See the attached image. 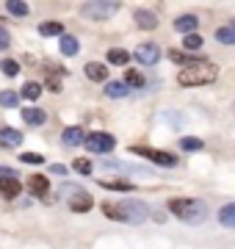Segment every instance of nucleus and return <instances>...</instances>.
<instances>
[{
  "label": "nucleus",
  "instance_id": "nucleus-24",
  "mask_svg": "<svg viewBox=\"0 0 235 249\" xmlns=\"http://www.w3.org/2000/svg\"><path fill=\"white\" fill-rule=\"evenodd\" d=\"M39 34L42 36H64V25L61 22H42L39 25Z\"/></svg>",
  "mask_w": 235,
  "mask_h": 249
},
{
  "label": "nucleus",
  "instance_id": "nucleus-14",
  "mask_svg": "<svg viewBox=\"0 0 235 249\" xmlns=\"http://www.w3.org/2000/svg\"><path fill=\"white\" fill-rule=\"evenodd\" d=\"M22 119H25V124H45L47 114L42 111V108L31 106V108H22Z\"/></svg>",
  "mask_w": 235,
  "mask_h": 249
},
{
  "label": "nucleus",
  "instance_id": "nucleus-5",
  "mask_svg": "<svg viewBox=\"0 0 235 249\" xmlns=\"http://www.w3.org/2000/svg\"><path fill=\"white\" fill-rule=\"evenodd\" d=\"M86 150L89 152H97V155H102V152H111L114 147H117V139L111 133H89L86 139Z\"/></svg>",
  "mask_w": 235,
  "mask_h": 249
},
{
  "label": "nucleus",
  "instance_id": "nucleus-11",
  "mask_svg": "<svg viewBox=\"0 0 235 249\" xmlns=\"http://www.w3.org/2000/svg\"><path fill=\"white\" fill-rule=\"evenodd\" d=\"M47 188H50V183H47L45 175H31V178H28V191L34 196H45Z\"/></svg>",
  "mask_w": 235,
  "mask_h": 249
},
{
  "label": "nucleus",
  "instance_id": "nucleus-19",
  "mask_svg": "<svg viewBox=\"0 0 235 249\" xmlns=\"http://www.w3.org/2000/svg\"><path fill=\"white\" fill-rule=\"evenodd\" d=\"M61 142L67 144V147H75V144H81L83 142V130L81 127H67L61 136Z\"/></svg>",
  "mask_w": 235,
  "mask_h": 249
},
{
  "label": "nucleus",
  "instance_id": "nucleus-34",
  "mask_svg": "<svg viewBox=\"0 0 235 249\" xmlns=\"http://www.w3.org/2000/svg\"><path fill=\"white\" fill-rule=\"evenodd\" d=\"M9 45H11V36H9V31H3V28H0V50H6Z\"/></svg>",
  "mask_w": 235,
  "mask_h": 249
},
{
  "label": "nucleus",
  "instance_id": "nucleus-3",
  "mask_svg": "<svg viewBox=\"0 0 235 249\" xmlns=\"http://www.w3.org/2000/svg\"><path fill=\"white\" fill-rule=\"evenodd\" d=\"M169 211L185 224H202L208 219V208H205V202H199V199H172L169 202Z\"/></svg>",
  "mask_w": 235,
  "mask_h": 249
},
{
  "label": "nucleus",
  "instance_id": "nucleus-4",
  "mask_svg": "<svg viewBox=\"0 0 235 249\" xmlns=\"http://www.w3.org/2000/svg\"><path fill=\"white\" fill-rule=\"evenodd\" d=\"M114 11H119V3H105V0H94V3H83L81 14L89 19H105Z\"/></svg>",
  "mask_w": 235,
  "mask_h": 249
},
{
  "label": "nucleus",
  "instance_id": "nucleus-17",
  "mask_svg": "<svg viewBox=\"0 0 235 249\" xmlns=\"http://www.w3.org/2000/svg\"><path fill=\"white\" fill-rule=\"evenodd\" d=\"M127 91H130V89L125 86V80H108V86H105V94H108V97H114V100L125 97Z\"/></svg>",
  "mask_w": 235,
  "mask_h": 249
},
{
  "label": "nucleus",
  "instance_id": "nucleus-37",
  "mask_svg": "<svg viewBox=\"0 0 235 249\" xmlns=\"http://www.w3.org/2000/svg\"><path fill=\"white\" fill-rule=\"evenodd\" d=\"M230 28H233V31H235V19H233V25H230Z\"/></svg>",
  "mask_w": 235,
  "mask_h": 249
},
{
  "label": "nucleus",
  "instance_id": "nucleus-31",
  "mask_svg": "<svg viewBox=\"0 0 235 249\" xmlns=\"http://www.w3.org/2000/svg\"><path fill=\"white\" fill-rule=\"evenodd\" d=\"M205 144L199 142V139H194V136H185V139H180V150H202Z\"/></svg>",
  "mask_w": 235,
  "mask_h": 249
},
{
  "label": "nucleus",
  "instance_id": "nucleus-8",
  "mask_svg": "<svg viewBox=\"0 0 235 249\" xmlns=\"http://www.w3.org/2000/svg\"><path fill=\"white\" fill-rule=\"evenodd\" d=\"M19 191H22V186H19V180L14 178V175H9V178H0V194L6 196V199L19 196Z\"/></svg>",
  "mask_w": 235,
  "mask_h": 249
},
{
  "label": "nucleus",
  "instance_id": "nucleus-22",
  "mask_svg": "<svg viewBox=\"0 0 235 249\" xmlns=\"http://www.w3.org/2000/svg\"><path fill=\"white\" fill-rule=\"evenodd\" d=\"M39 94H42V83H34V80H31V83H25V86H22V97L31 100V103H36Z\"/></svg>",
  "mask_w": 235,
  "mask_h": 249
},
{
  "label": "nucleus",
  "instance_id": "nucleus-21",
  "mask_svg": "<svg viewBox=\"0 0 235 249\" xmlns=\"http://www.w3.org/2000/svg\"><path fill=\"white\" fill-rule=\"evenodd\" d=\"M169 58H172L174 64H199V61H205V58H194V55H188V53H183V50H169Z\"/></svg>",
  "mask_w": 235,
  "mask_h": 249
},
{
  "label": "nucleus",
  "instance_id": "nucleus-16",
  "mask_svg": "<svg viewBox=\"0 0 235 249\" xmlns=\"http://www.w3.org/2000/svg\"><path fill=\"white\" fill-rule=\"evenodd\" d=\"M125 86L127 89H130V86H133V89H141V86H147V80L138 70H125Z\"/></svg>",
  "mask_w": 235,
  "mask_h": 249
},
{
  "label": "nucleus",
  "instance_id": "nucleus-18",
  "mask_svg": "<svg viewBox=\"0 0 235 249\" xmlns=\"http://www.w3.org/2000/svg\"><path fill=\"white\" fill-rule=\"evenodd\" d=\"M136 25L147 28V31H155V28H158V19H155V14H150V11H136Z\"/></svg>",
  "mask_w": 235,
  "mask_h": 249
},
{
  "label": "nucleus",
  "instance_id": "nucleus-9",
  "mask_svg": "<svg viewBox=\"0 0 235 249\" xmlns=\"http://www.w3.org/2000/svg\"><path fill=\"white\" fill-rule=\"evenodd\" d=\"M91 196L86 194V191H75V196L69 199V208H72L75 213H86V211H91Z\"/></svg>",
  "mask_w": 235,
  "mask_h": 249
},
{
  "label": "nucleus",
  "instance_id": "nucleus-29",
  "mask_svg": "<svg viewBox=\"0 0 235 249\" xmlns=\"http://www.w3.org/2000/svg\"><path fill=\"white\" fill-rule=\"evenodd\" d=\"M216 39L221 42V45H235V31H233V28H218Z\"/></svg>",
  "mask_w": 235,
  "mask_h": 249
},
{
  "label": "nucleus",
  "instance_id": "nucleus-13",
  "mask_svg": "<svg viewBox=\"0 0 235 249\" xmlns=\"http://www.w3.org/2000/svg\"><path fill=\"white\" fill-rule=\"evenodd\" d=\"M0 144H3V147H9V150H14V147L22 144V133L14 130V127H3V130H0Z\"/></svg>",
  "mask_w": 235,
  "mask_h": 249
},
{
  "label": "nucleus",
  "instance_id": "nucleus-10",
  "mask_svg": "<svg viewBox=\"0 0 235 249\" xmlns=\"http://www.w3.org/2000/svg\"><path fill=\"white\" fill-rule=\"evenodd\" d=\"M174 28L180 31V34H197V28H199V19L194 17V14H183V17H177L174 19Z\"/></svg>",
  "mask_w": 235,
  "mask_h": 249
},
{
  "label": "nucleus",
  "instance_id": "nucleus-35",
  "mask_svg": "<svg viewBox=\"0 0 235 249\" xmlns=\"http://www.w3.org/2000/svg\"><path fill=\"white\" fill-rule=\"evenodd\" d=\"M50 175H58V178H61V175H67V166H61V163H53V166H50Z\"/></svg>",
  "mask_w": 235,
  "mask_h": 249
},
{
  "label": "nucleus",
  "instance_id": "nucleus-12",
  "mask_svg": "<svg viewBox=\"0 0 235 249\" xmlns=\"http://www.w3.org/2000/svg\"><path fill=\"white\" fill-rule=\"evenodd\" d=\"M86 78L102 83V80H108V67H105V64H100V61H89V64H86Z\"/></svg>",
  "mask_w": 235,
  "mask_h": 249
},
{
  "label": "nucleus",
  "instance_id": "nucleus-15",
  "mask_svg": "<svg viewBox=\"0 0 235 249\" xmlns=\"http://www.w3.org/2000/svg\"><path fill=\"white\" fill-rule=\"evenodd\" d=\"M130 61V53H127L125 47H111L108 50V64H117V67H125Z\"/></svg>",
  "mask_w": 235,
  "mask_h": 249
},
{
  "label": "nucleus",
  "instance_id": "nucleus-26",
  "mask_svg": "<svg viewBox=\"0 0 235 249\" xmlns=\"http://www.w3.org/2000/svg\"><path fill=\"white\" fill-rule=\"evenodd\" d=\"M6 9H9V14H14V17H25L28 14V3H22V0H9Z\"/></svg>",
  "mask_w": 235,
  "mask_h": 249
},
{
  "label": "nucleus",
  "instance_id": "nucleus-33",
  "mask_svg": "<svg viewBox=\"0 0 235 249\" xmlns=\"http://www.w3.org/2000/svg\"><path fill=\"white\" fill-rule=\"evenodd\" d=\"M19 160H22V163H34V166H39L45 158H42L39 152H22V155H19Z\"/></svg>",
  "mask_w": 235,
  "mask_h": 249
},
{
  "label": "nucleus",
  "instance_id": "nucleus-25",
  "mask_svg": "<svg viewBox=\"0 0 235 249\" xmlns=\"http://www.w3.org/2000/svg\"><path fill=\"white\" fill-rule=\"evenodd\" d=\"M100 186L108 188V191H130L133 188L127 180H100Z\"/></svg>",
  "mask_w": 235,
  "mask_h": 249
},
{
  "label": "nucleus",
  "instance_id": "nucleus-32",
  "mask_svg": "<svg viewBox=\"0 0 235 249\" xmlns=\"http://www.w3.org/2000/svg\"><path fill=\"white\" fill-rule=\"evenodd\" d=\"M72 169L78 172V175H91V160H86V158H75Z\"/></svg>",
  "mask_w": 235,
  "mask_h": 249
},
{
  "label": "nucleus",
  "instance_id": "nucleus-2",
  "mask_svg": "<svg viewBox=\"0 0 235 249\" xmlns=\"http://www.w3.org/2000/svg\"><path fill=\"white\" fill-rule=\"evenodd\" d=\"M216 78H218L216 64L199 61V64H191V67L180 70V75H177V83H180V86H208V83H213Z\"/></svg>",
  "mask_w": 235,
  "mask_h": 249
},
{
  "label": "nucleus",
  "instance_id": "nucleus-6",
  "mask_svg": "<svg viewBox=\"0 0 235 249\" xmlns=\"http://www.w3.org/2000/svg\"><path fill=\"white\" fill-rule=\"evenodd\" d=\"M133 152L147 160H152V163H158V166H174L177 163V155L163 152V150H152V147H133Z\"/></svg>",
  "mask_w": 235,
  "mask_h": 249
},
{
  "label": "nucleus",
  "instance_id": "nucleus-7",
  "mask_svg": "<svg viewBox=\"0 0 235 249\" xmlns=\"http://www.w3.org/2000/svg\"><path fill=\"white\" fill-rule=\"evenodd\" d=\"M158 58H161V50H158V45L155 42H147V45H138L136 47V61L138 64H158Z\"/></svg>",
  "mask_w": 235,
  "mask_h": 249
},
{
  "label": "nucleus",
  "instance_id": "nucleus-28",
  "mask_svg": "<svg viewBox=\"0 0 235 249\" xmlns=\"http://www.w3.org/2000/svg\"><path fill=\"white\" fill-rule=\"evenodd\" d=\"M0 70H3V75H9V78H17L19 75V64L14 61V58H6V61H0Z\"/></svg>",
  "mask_w": 235,
  "mask_h": 249
},
{
  "label": "nucleus",
  "instance_id": "nucleus-30",
  "mask_svg": "<svg viewBox=\"0 0 235 249\" xmlns=\"http://www.w3.org/2000/svg\"><path fill=\"white\" fill-rule=\"evenodd\" d=\"M183 47H185V50H199V47H202V36L199 34H188L185 36V39H183Z\"/></svg>",
  "mask_w": 235,
  "mask_h": 249
},
{
  "label": "nucleus",
  "instance_id": "nucleus-36",
  "mask_svg": "<svg viewBox=\"0 0 235 249\" xmlns=\"http://www.w3.org/2000/svg\"><path fill=\"white\" fill-rule=\"evenodd\" d=\"M47 89H50V91H61V80L50 78V83H47Z\"/></svg>",
  "mask_w": 235,
  "mask_h": 249
},
{
  "label": "nucleus",
  "instance_id": "nucleus-1",
  "mask_svg": "<svg viewBox=\"0 0 235 249\" xmlns=\"http://www.w3.org/2000/svg\"><path fill=\"white\" fill-rule=\"evenodd\" d=\"M102 213L114 222H127V224H141L150 216V208L141 199H122V202H102Z\"/></svg>",
  "mask_w": 235,
  "mask_h": 249
},
{
  "label": "nucleus",
  "instance_id": "nucleus-20",
  "mask_svg": "<svg viewBox=\"0 0 235 249\" xmlns=\"http://www.w3.org/2000/svg\"><path fill=\"white\" fill-rule=\"evenodd\" d=\"M218 222L224 224V227H235V202L224 205V208L218 211Z\"/></svg>",
  "mask_w": 235,
  "mask_h": 249
},
{
  "label": "nucleus",
  "instance_id": "nucleus-23",
  "mask_svg": "<svg viewBox=\"0 0 235 249\" xmlns=\"http://www.w3.org/2000/svg\"><path fill=\"white\" fill-rule=\"evenodd\" d=\"M78 50H81V45H78L75 36H61V53L64 55H75Z\"/></svg>",
  "mask_w": 235,
  "mask_h": 249
},
{
  "label": "nucleus",
  "instance_id": "nucleus-27",
  "mask_svg": "<svg viewBox=\"0 0 235 249\" xmlns=\"http://www.w3.org/2000/svg\"><path fill=\"white\" fill-rule=\"evenodd\" d=\"M0 106L3 108H17L19 106V94L17 91H0Z\"/></svg>",
  "mask_w": 235,
  "mask_h": 249
}]
</instances>
